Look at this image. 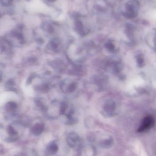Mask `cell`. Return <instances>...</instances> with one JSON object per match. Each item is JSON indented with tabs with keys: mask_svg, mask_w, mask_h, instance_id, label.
<instances>
[{
	"mask_svg": "<svg viewBox=\"0 0 156 156\" xmlns=\"http://www.w3.org/2000/svg\"><path fill=\"white\" fill-rule=\"evenodd\" d=\"M139 7V3L135 0H133L127 3L126 11L125 13V17L127 18H135L137 14V10Z\"/></svg>",
	"mask_w": 156,
	"mask_h": 156,
	"instance_id": "obj_1",
	"label": "cell"
},
{
	"mask_svg": "<svg viewBox=\"0 0 156 156\" xmlns=\"http://www.w3.org/2000/svg\"><path fill=\"white\" fill-rule=\"evenodd\" d=\"M79 136L76 133H72L70 134L67 138L68 144L71 148H74L80 142Z\"/></svg>",
	"mask_w": 156,
	"mask_h": 156,
	"instance_id": "obj_3",
	"label": "cell"
},
{
	"mask_svg": "<svg viewBox=\"0 0 156 156\" xmlns=\"http://www.w3.org/2000/svg\"><path fill=\"white\" fill-rule=\"evenodd\" d=\"M43 127L41 125L36 126L33 128L32 131L33 133L36 136L39 135L43 131Z\"/></svg>",
	"mask_w": 156,
	"mask_h": 156,
	"instance_id": "obj_5",
	"label": "cell"
},
{
	"mask_svg": "<svg viewBox=\"0 0 156 156\" xmlns=\"http://www.w3.org/2000/svg\"><path fill=\"white\" fill-rule=\"evenodd\" d=\"M113 141L111 139L106 140L102 142L101 146L104 148H108L112 145Z\"/></svg>",
	"mask_w": 156,
	"mask_h": 156,
	"instance_id": "obj_6",
	"label": "cell"
},
{
	"mask_svg": "<svg viewBox=\"0 0 156 156\" xmlns=\"http://www.w3.org/2000/svg\"><path fill=\"white\" fill-rule=\"evenodd\" d=\"M48 149L50 154H54L58 151V147L55 143H52L49 145Z\"/></svg>",
	"mask_w": 156,
	"mask_h": 156,
	"instance_id": "obj_4",
	"label": "cell"
},
{
	"mask_svg": "<svg viewBox=\"0 0 156 156\" xmlns=\"http://www.w3.org/2000/svg\"><path fill=\"white\" fill-rule=\"evenodd\" d=\"M155 120L152 116H148L144 118L138 129V132H143L149 130L155 125Z\"/></svg>",
	"mask_w": 156,
	"mask_h": 156,
	"instance_id": "obj_2",
	"label": "cell"
}]
</instances>
